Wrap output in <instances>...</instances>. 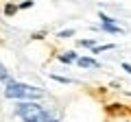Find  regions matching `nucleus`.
<instances>
[{"label": "nucleus", "mask_w": 131, "mask_h": 122, "mask_svg": "<svg viewBox=\"0 0 131 122\" xmlns=\"http://www.w3.org/2000/svg\"><path fill=\"white\" fill-rule=\"evenodd\" d=\"M114 48V44H105V46H94L92 50H94V55H98V52H105V50H112Z\"/></svg>", "instance_id": "0eeeda50"}, {"label": "nucleus", "mask_w": 131, "mask_h": 122, "mask_svg": "<svg viewBox=\"0 0 131 122\" xmlns=\"http://www.w3.org/2000/svg\"><path fill=\"white\" fill-rule=\"evenodd\" d=\"M0 83H5V85L11 83V74H9V70H7L2 63H0Z\"/></svg>", "instance_id": "39448f33"}, {"label": "nucleus", "mask_w": 131, "mask_h": 122, "mask_svg": "<svg viewBox=\"0 0 131 122\" xmlns=\"http://www.w3.org/2000/svg\"><path fill=\"white\" fill-rule=\"evenodd\" d=\"M77 66L79 68H98V61L94 57H79L77 59Z\"/></svg>", "instance_id": "7ed1b4c3"}, {"label": "nucleus", "mask_w": 131, "mask_h": 122, "mask_svg": "<svg viewBox=\"0 0 131 122\" xmlns=\"http://www.w3.org/2000/svg\"><path fill=\"white\" fill-rule=\"evenodd\" d=\"M48 122H61V120H57V118H50V120H48Z\"/></svg>", "instance_id": "4468645a"}, {"label": "nucleus", "mask_w": 131, "mask_h": 122, "mask_svg": "<svg viewBox=\"0 0 131 122\" xmlns=\"http://www.w3.org/2000/svg\"><path fill=\"white\" fill-rule=\"evenodd\" d=\"M33 7V0H24L22 5H18V9H31Z\"/></svg>", "instance_id": "9b49d317"}, {"label": "nucleus", "mask_w": 131, "mask_h": 122, "mask_svg": "<svg viewBox=\"0 0 131 122\" xmlns=\"http://www.w3.org/2000/svg\"><path fill=\"white\" fill-rule=\"evenodd\" d=\"M79 59V55H77L74 50H70V52H63V55H59V61L61 63H72V61H77Z\"/></svg>", "instance_id": "20e7f679"}, {"label": "nucleus", "mask_w": 131, "mask_h": 122, "mask_svg": "<svg viewBox=\"0 0 131 122\" xmlns=\"http://www.w3.org/2000/svg\"><path fill=\"white\" fill-rule=\"evenodd\" d=\"M72 35H74V31H72V28H66V31L59 33V37H72Z\"/></svg>", "instance_id": "9d476101"}, {"label": "nucleus", "mask_w": 131, "mask_h": 122, "mask_svg": "<svg viewBox=\"0 0 131 122\" xmlns=\"http://www.w3.org/2000/svg\"><path fill=\"white\" fill-rule=\"evenodd\" d=\"M50 79L52 81H59V83H72L70 79H63V76H59V74H50Z\"/></svg>", "instance_id": "1a4fd4ad"}, {"label": "nucleus", "mask_w": 131, "mask_h": 122, "mask_svg": "<svg viewBox=\"0 0 131 122\" xmlns=\"http://www.w3.org/2000/svg\"><path fill=\"white\" fill-rule=\"evenodd\" d=\"M42 111L44 109L31 100H20L15 105V116L22 122H42Z\"/></svg>", "instance_id": "f03ea898"}, {"label": "nucleus", "mask_w": 131, "mask_h": 122, "mask_svg": "<svg viewBox=\"0 0 131 122\" xmlns=\"http://www.w3.org/2000/svg\"><path fill=\"white\" fill-rule=\"evenodd\" d=\"M44 94L46 92L42 87L18 83V81H11L9 85H5V98H11V100H35V98H42Z\"/></svg>", "instance_id": "f257e3e1"}, {"label": "nucleus", "mask_w": 131, "mask_h": 122, "mask_svg": "<svg viewBox=\"0 0 131 122\" xmlns=\"http://www.w3.org/2000/svg\"><path fill=\"white\" fill-rule=\"evenodd\" d=\"M101 28L103 31H107V33H116V35H120V33H125L120 26H116V24H101Z\"/></svg>", "instance_id": "423d86ee"}, {"label": "nucleus", "mask_w": 131, "mask_h": 122, "mask_svg": "<svg viewBox=\"0 0 131 122\" xmlns=\"http://www.w3.org/2000/svg\"><path fill=\"white\" fill-rule=\"evenodd\" d=\"M15 9H18V7H15V5H7L5 13H7V15H13V13H15Z\"/></svg>", "instance_id": "f8f14e48"}, {"label": "nucleus", "mask_w": 131, "mask_h": 122, "mask_svg": "<svg viewBox=\"0 0 131 122\" xmlns=\"http://www.w3.org/2000/svg\"><path fill=\"white\" fill-rule=\"evenodd\" d=\"M122 70H125V72H129V74H131V66H129V63H122Z\"/></svg>", "instance_id": "ddd939ff"}, {"label": "nucleus", "mask_w": 131, "mask_h": 122, "mask_svg": "<svg viewBox=\"0 0 131 122\" xmlns=\"http://www.w3.org/2000/svg\"><path fill=\"white\" fill-rule=\"evenodd\" d=\"M81 46H85V48H94V46H96V42H94V39H81Z\"/></svg>", "instance_id": "6e6552de"}]
</instances>
